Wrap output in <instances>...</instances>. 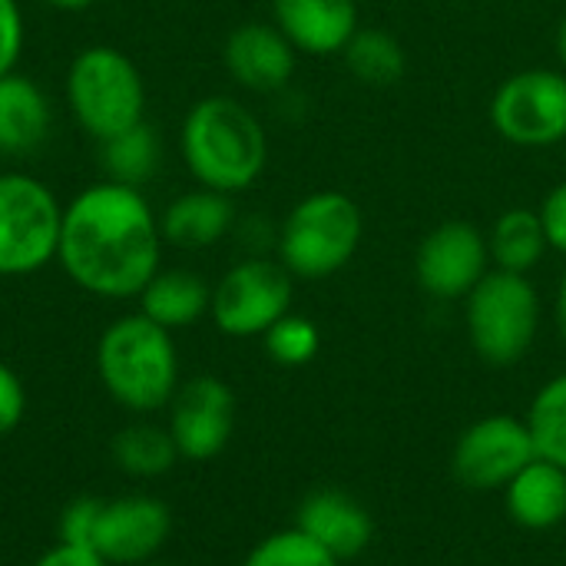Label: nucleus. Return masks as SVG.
<instances>
[{"instance_id":"1","label":"nucleus","mask_w":566,"mask_h":566,"mask_svg":"<svg viewBox=\"0 0 566 566\" xmlns=\"http://www.w3.org/2000/svg\"><path fill=\"white\" fill-rule=\"evenodd\" d=\"M163 232L149 199L119 182H93L63 206L56 262L96 298H136L159 272Z\"/></svg>"},{"instance_id":"2","label":"nucleus","mask_w":566,"mask_h":566,"mask_svg":"<svg viewBox=\"0 0 566 566\" xmlns=\"http://www.w3.org/2000/svg\"><path fill=\"white\" fill-rule=\"evenodd\" d=\"M179 149L192 179L226 196L252 189L269 163L265 126L232 96L192 103L179 129Z\"/></svg>"},{"instance_id":"3","label":"nucleus","mask_w":566,"mask_h":566,"mask_svg":"<svg viewBox=\"0 0 566 566\" xmlns=\"http://www.w3.org/2000/svg\"><path fill=\"white\" fill-rule=\"evenodd\" d=\"M96 371L106 395L126 411L169 408L179 388V352L172 332L143 312L116 318L96 345Z\"/></svg>"},{"instance_id":"4","label":"nucleus","mask_w":566,"mask_h":566,"mask_svg":"<svg viewBox=\"0 0 566 566\" xmlns=\"http://www.w3.org/2000/svg\"><path fill=\"white\" fill-rule=\"evenodd\" d=\"M365 235L361 206L338 189H318L298 199L275 239L279 262L292 279L318 282L342 272Z\"/></svg>"},{"instance_id":"5","label":"nucleus","mask_w":566,"mask_h":566,"mask_svg":"<svg viewBox=\"0 0 566 566\" xmlns=\"http://www.w3.org/2000/svg\"><path fill=\"white\" fill-rule=\"evenodd\" d=\"M66 106L96 143L133 129L146 113V83L129 53L96 43L70 60L63 80Z\"/></svg>"},{"instance_id":"6","label":"nucleus","mask_w":566,"mask_h":566,"mask_svg":"<svg viewBox=\"0 0 566 566\" xmlns=\"http://www.w3.org/2000/svg\"><path fill=\"white\" fill-rule=\"evenodd\" d=\"M464 328L484 365L511 368L524 361L541 332V295L531 275L491 269L464 298Z\"/></svg>"},{"instance_id":"7","label":"nucleus","mask_w":566,"mask_h":566,"mask_svg":"<svg viewBox=\"0 0 566 566\" xmlns=\"http://www.w3.org/2000/svg\"><path fill=\"white\" fill-rule=\"evenodd\" d=\"M63 206L30 172H0V279L46 269L60 249Z\"/></svg>"},{"instance_id":"8","label":"nucleus","mask_w":566,"mask_h":566,"mask_svg":"<svg viewBox=\"0 0 566 566\" xmlns=\"http://www.w3.org/2000/svg\"><path fill=\"white\" fill-rule=\"evenodd\" d=\"M494 133L521 149H551L566 139V70L527 66L501 80L491 96Z\"/></svg>"},{"instance_id":"9","label":"nucleus","mask_w":566,"mask_h":566,"mask_svg":"<svg viewBox=\"0 0 566 566\" xmlns=\"http://www.w3.org/2000/svg\"><path fill=\"white\" fill-rule=\"evenodd\" d=\"M292 312V275L275 259H242L212 289L209 315L229 338H262Z\"/></svg>"},{"instance_id":"10","label":"nucleus","mask_w":566,"mask_h":566,"mask_svg":"<svg viewBox=\"0 0 566 566\" xmlns=\"http://www.w3.org/2000/svg\"><path fill=\"white\" fill-rule=\"evenodd\" d=\"M537 458L531 428L514 415H488L461 431L451 471L471 491H504Z\"/></svg>"},{"instance_id":"11","label":"nucleus","mask_w":566,"mask_h":566,"mask_svg":"<svg viewBox=\"0 0 566 566\" xmlns=\"http://www.w3.org/2000/svg\"><path fill=\"white\" fill-rule=\"evenodd\" d=\"M491 272L488 235L468 219L434 226L415 252V279L438 302H461Z\"/></svg>"},{"instance_id":"12","label":"nucleus","mask_w":566,"mask_h":566,"mask_svg":"<svg viewBox=\"0 0 566 566\" xmlns=\"http://www.w3.org/2000/svg\"><path fill=\"white\" fill-rule=\"evenodd\" d=\"M172 514L163 501L133 494L116 501H99L86 547L96 551L109 566L149 564L169 541Z\"/></svg>"},{"instance_id":"13","label":"nucleus","mask_w":566,"mask_h":566,"mask_svg":"<svg viewBox=\"0 0 566 566\" xmlns=\"http://www.w3.org/2000/svg\"><path fill=\"white\" fill-rule=\"evenodd\" d=\"M169 434L186 461H212L235 431V395L216 375L189 378L169 401Z\"/></svg>"},{"instance_id":"14","label":"nucleus","mask_w":566,"mask_h":566,"mask_svg":"<svg viewBox=\"0 0 566 566\" xmlns=\"http://www.w3.org/2000/svg\"><path fill=\"white\" fill-rule=\"evenodd\" d=\"M222 60L229 76L252 93H279L298 66V50L275 23H242L226 36Z\"/></svg>"},{"instance_id":"15","label":"nucleus","mask_w":566,"mask_h":566,"mask_svg":"<svg viewBox=\"0 0 566 566\" xmlns=\"http://www.w3.org/2000/svg\"><path fill=\"white\" fill-rule=\"evenodd\" d=\"M272 23L308 56L342 53L361 27L358 0H272Z\"/></svg>"},{"instance_id":"16","label":"nucleus","mask_w":566,"mask_h":566,"mask_svg":"<svg viewBox=\"0 0 566 566\" xmlns=\"http://www.w3.org/2000/svg\"><path fill=\"white\" fill-rule=\"evenodd\" d=\"M295 527L322 544L328 554H335L342 564L365 554L375 537V521L368 507L338 488H322L308 494L298 507Z\"/></svg>"},{"instance_id":"17","label":"nucleus","mask_w":566,"mask_h":566,"mask_svg":"<svg viewBox=\"0 0 566 566\" xmlns=\"http://www.w3.org/2000/svg\"><path fill=\"white\" fill-rule=\"evenodd\" d=\"M235 226V206L232 196L216 192V189H192L176 196L163 212H159V232L163 242L176 249H209L222 242Z\"/></svg>"},{"instance_id":"18","label":"nucleus","mask_w":566,"mask_h":566,"mask_svg":"<svg viewBox=\"0 0 566 566\" xmlns=\"http://www.w3.org/2000/svg\"><path fill=\"white\" fill-rule=\"evenodd\" d=\"M53 109L36 80L23 73L0 76V153L27 156L50 136Z\"/></svg>"},{"instance_id":"19","label":"nucleus","mask_w":566,"mask_h":566,"mask_svg":"<svg viewBox=\"0 0 566 566\" xmlns=\"http://www.w3.org/2000/svg\"><path fill=\"white\" fill-rule=\"evenodd\" d=\"M504 507L524 531H551L566 521V471L534 458L507 488Z\"/></svg>"},{"instance_id":"20","label":"nucleus","mask_w":566,"mask_h":566,"mask_svg":"<svg viewBox=\"0 0 566 566\" xmlns=\"http://www.w3.org/2000/svg\"><path fill=\"white\" fill-rule=\"evenodd\" d=\"M136 298H139V312L146 318L176 332V328H189L209 315L212 289L206 285L202 275H196L189 269H159L143 285V292Z\"/></svg>"},{"instance_id":"21","label":"nucleus","mask_w":566,"mask_h":566,"mask_svg":"<svg viewBox=\"0 0 566 566\" xmlns=\"http://www.w3.org/2000/svg\"><path fill=\"white\" fill-rule=\"evenodd\" d=\"M547 249H551V242H547L541 212L527 209V206L501 212L488 232L491 265L504 269V272L531 275L541 265V259L547 255Z\"/></svg>"},{"instance_id":"22","label":"nucleus","mask_w":566,"mask_h":566,"mask_svg":"<svg viewBox=\"0 0 566 566\" xmlns=\"http://www.w3.org/2000/svg\"><path fill=\"white\" fill-rule=\"evenodd\" d=\"M338 56L345 60V70L371 90H391L408 73V50L381 27H358Z\"/></svg>"},{"instance_id":"23","label":"nucleus","mask_w":566,"mask_h":566,"mask_svg":"<svg viewBox=\"0 0 566 566\" xmlns=\"http://www.w3.org/2000/svg\"><path fill=\"white\" fill-rule=\"evenodd\" d=\"M99 166L106 169L109 182L139 189L159 169V136L143 119L126 133H116L99 143Z\"/></svg>"},{"instance_id":"24","label":"nucleus","mask_w":566,"mask_h":566,"mask_svg":"<svg viewBox=\"0 0 566 566\" xmlns=\"http://www.w3.org/2000/svg\"><path fill=\"white\" fill-rule=\"evenodd\" d=\"M113 461L129 478H163L176 468L179 448L169 428L159 424H129L113 438Z\"/></svg>"},{"instance_id":"25","label":"nucleus","mask_w":566,"mask_h":566,"mask_svg":"<svg viewBox=\"0 0 566 566\" xmlns=\"http://www.w3.org/2000/svg\"><path fill=\"white\" fill-rule=\"evenodd\" d=\"M524 421L531 428L537 458L566 471V371L541 385Z\"/></svg>"},{"instance_id":"26","label":"nucleus","mask_w":566,"mask_h":566,"mask_svg":"<svg viewBox=\"0 0 566 566\" xmlns=\"http://www.w3.org/2000/svg\"><path fill=\"white\" fill-rule=\"evenodd\" d=\"M262 345H265V355L282 365V368H302L308 365L318 348H322V332L312 318L305 315H282L265 335H262Z\"/></svg>"},{"instance_id":"27","label":"nucleus","mask_w":566,"mask_h":566,"mask_svg":"<svg viewBox=\"0 0 566 566\" xmlns=\"http://www.w3.org/2000/svg\"><path fill=\"white\" fill-rule=\"evenodd\" d=\"M242 566H342V560L298 527H289L259 541Z\"/></svg>"},{"instance_id":"28","label":"nucleus","mask_w":566,"mask_h":566,"mask_svg":"<svg viewBox=\"0 0 566 566\" xmlns=\"http://www.w3.org/2000/svg\"><path fill=\"white\" fill-rule=\"evenodd\" d=\"M27 43L20 0H0V76L17 70V60Z\"/></svg>"},{"instance_id":"29","label":"nucleus","mask_w":566,"mask_h":566,"mask_svg":"<svg viewBox=\"0 0 566 566\" xmlns=\"http://www.w3.org/2000/svg\"><path fill=\"white\" fill-rule=\"evenodd\" d=\"M23 415H27V388L20 375L0 361V438L17 431Z\"/></svg>"},{"instance_id":"30","label":"nucleus","mask_w":566,"mask_h":566,"mask_svg":"<svg viewBox=\"0 0 566 566\" xmlns=\"http://www.w3.org/2000/svg\"><path fill=\"white\" fill-rule=\"evenodd\" d=\"M537 212H541V222H544V232H547L551 249L566 255V179L564 182H557V186L544 196V202H541Z\"/></svg>"},{"instance_id":"31","label":"nucleus","mask_w":566,"mask_h":566,"mask_svg":"<svg viewBox=\"0 0 566 566\" xmlns=\"http://www.w3.org/2000/svg\"><path fill=\"white\" fill-rule=\"evenodd\" d=\"M33 566H109L96 551H90V547H80V544H56V547H50L40 560Z\"/></svg>"},{"instance_id":"32","label":"nucleus","mask_w":566,"mask_h":566,"mask_svg":"<svg viewBox=\"0 0 566 566\" xmlns=\"http://www.w3.org/2000/svg\"><path fill=\"white\" fill-rule=\"evenodd\" d=\"M554 325H557V338L564 342L566 348V272L560 275L557 295H554Z\"/></svg>"},{"instance_id":"33","label":"nucleus","mask_w":566,"mask_h":566,"mask_svg":"<svg viewBox=\"0 0 566 566\" xmlns=\"http://www.w3.org/2000/svg\"><path fill=\"white\" fill-rule=\"evenodd\" d=\"M554 50H557L560 66L566 70V10H564V17H560V23H557V33H554Z\"/></svg>"},{"instance_id":"34","label":"nucleus","mask_w":566,"mask_h":566,"mask_svg":"<svg viewBox=\"0 0 566 566\" xmlns=\"http://www.w3.org/2000/svg\"><path fill=\"white\" fill-rule=\"evenodd\" d=\"M43 3H50V7H56V10H86V7H93L96 0H43Z\"/></svg>"},{"instance_id":"35","label":"nucleus","mask_w":566,"mask_h":566,"mask_svg":"<svg viewBox=\"0 0 566 566\" xmlns=\"http://www.w3.org/2000/svg\"><path fill=\"white\" fill-rule=\"evenodd\" d=\"M143 566H153V564H143Z\"/></svg>"}]
</instances>
